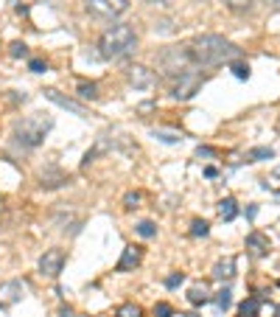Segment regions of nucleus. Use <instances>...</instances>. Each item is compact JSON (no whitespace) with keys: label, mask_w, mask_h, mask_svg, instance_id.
<instances>
[{"label":"nucleus","mask_w":280,"mask_h":317,"mask_svg":"<svg viewBox=\"0 0 280 317\" xmlns=\"http://www.w3.org/2000/svg\"><path fill=\"white\" fill-rule=\"evenodd\" d=\"M140 261H143V250L135 247V244H129V247L123 250L121 261H118V272H132L135 267H140Z\"/></svg>","instance_id":"9d476101"},{"label":"nucleus","mask_w":280,"mask_h":317,"mask_svg":"<svg viewBox=\"0 0 280 317\" xmlns=\"http://www.w3.org/2000/svg\"><path fill=\"white\" fill-rule=\"evenodd\" d=\"M62 267H64V250H59V247L45 250L42 259H39V272H42L45 278H59Z\"/></svg>","instance_id":"0eeeda50"},{"label":"nucleus","mask_w":280,"mask_h":317,"mask_svg":"<svg viewBox=\"0 0 280 317\" xmlns=\"http://www.w3.org/2000/svg\"><path fill=\"white\" fill-rule=\"evenodd\" d=\"M190 65H193V59H190V51H188L185 45L165 48V51L160 53V68H163L168 76H182V73H188Z\"/></svg>","instance_id":"20e7f679"},{"label":"nucleus","mask_w":280,"mask_h":317,"mask_svg":"<svg viewBox=\"0 0 280 317\" xmlns=\"http://www.w3.org/2000/svg\"><path fill=\"white\" fill-rule=\"evenodd\" d=\"M188 301L193 303V306H205V303L210 301V295H207V286H205V284H196L193 289L188 292Z\"/></svg>","instance_id":"2eb2a0df"},{"label":"nucleus","mask_w":280,"mask_h":317,"mask_svg":"<svg viewBox=\"0 0 280 317\" xmlns=\"http://www.w3.org/2000/svg\"><path fill=\"white\" fill-rule=\"evenodd\" d=\"M249 157H252V160H272V157H275V152H272V149H252Z\"/></svg>","instance_id":"393cba45"},{"label":"nucleus","mask_w":280,"mask_h":317,"mask_svg":"<svg viewBox=\"0 0 280 317\" xmlns=\"http://www.w3.org/2000/svg\"><path fill=\"white\" fill-rule=\"evenodd\" d=\"M123 202H126V208H138V202H140V194H138V191H135V194H132V191H129V194L123 196Z\"/></svg>","instance_id":"c756f323"},{"label":"nucleus","mask_w":280,"mask_h":317,"mask_svg":"<svg viewBox=\"0 0 280 317\" xmlns=\"http://www.w3.org/2000/svg\"><path fill=\"white\" fill-rule=\"evenodd\" d=\"M182 281H185V272H171L168 278H165V286H168V289H177Z\"/></svg>","instance_id":"a878e982"},{"label":"nucleus","mask_w":280,"mask_h":317,"mask_svg":"<svg viewBox=\"0 0 280 317\" xmlns=\"http://www.w3.org/2000/svg\"><path fill=\"white\" fill-rule=\"evenodd\" d=\"M230 295H233V292H230V289H222V292H216V298H213V301H216V306H219V309H227V306H230V301H233V298H230Z\"/></svg>","instance_id":"5701e85b"},{"label":"nucleus","mask_w":280,"mask_h":317,"mask_svg":"<svg viewBox=\"0 0 280 317\" xmlns=\"http://www.w3.org/2000/svg\"><path fill=\"white\" fill-rule=\"evenodd\" d=\"M230 11H249L252 9V0H224Z\"/></svg>","instance_id":"4be33fe9"},{"label":"nucleus","mask_w":280,"mask_h":317,"mask_svg":"<svg viewBox=\"0 0 280 317\" xmlns=\"http://www.w3.org/2000/svg\"><path fill=\"white\" fill-rule=\"evenodd\" d=\"M28 68H31L34 73H45V70H48V65L42 62V59H31V62H28Z\"/></svg>","instance_id":"c85d7f7f"},{"label":"nucleus","mask_w":280,"mask_h":317,"mask_svg":"<svg viewBox=\"0 0 280 317\" xmlns=\"http://www.w3.org/2000/svg\"><path fill=\"white\" fill-rule=\"evenodd\" d=\"M233 73H235V79H249V68H247V65H241V62L233 65Z\"/></svg>","instance_id":"cd10ccee"},{"label":"nucleus","mask_w":280,"mask_h":317,"mask_svg":"<svg viewBox=\"0 0 280 317\" xmlns=\"http://www.w3.org/2000/svg\"><path fill=\"white\" fill-rule=\"evenodd\" d=\"M79 95L81 98H98V85H95V82H81Z\"/></svg>","instance_id":"6ab92c4d"},{"label":"nucleus","mask_w":280,"mask_h":317,"mask_svg":"<svg viewBox=\"0 0 280 317\" xmlns=\"http://www.w3.org/2000/svg\"><path fill=\"white\" fill-rule=\"evenodd\" d=\"M45 98H48V101H53V104H56V107H62V110L73 112V115H81V118H84V115H90L84 104H79V101L68 98V95H62L59 90H45Z\"/></svg>","instance_id":"6e6552de"},{"label":"nucleus","mask_w":280,"mask_h":317,"mask_svg":"<svg viewBox=\"0 0 280 317\" xmlns=\"http://www.w3.org/2000/svg\"><path fill=\"white\" fill-rule=\"evenodd\" d=\"M59 314H62V317H79V314H76L70 306H62V312H59Z\"/></svg>","instance_id":"7c9ffc66"},{"label":"nucleus","mask_w":280,"mask_h":317,"mask_svg":"<svg viewBox=\"0 0 280 317\" xmlns=\"http://www.w3.org/2000/svg\"><path fill=\"white\" fill-rule=\"evenodd\" d=\"M51 127H53L51 118L42 115V112H34V115H26V118H20V121H14V137L23 143V146L34 149L45 141V135H48Z\"/></svg>","instance_id":"7ed1b4c3"},{"label":"nucleus","mask_w":280,"mask_h":317,"mask_svg":"<svg viewBox=\"0 0 280 317\" xmlns=\"http://www.w3.org/2000/svg\"><path fill=\"white\" fill-rule=\"evenodd\" d=\"M210 233V225L205 222V219H193V225H190V236H207Z\"/></svg>","instance_id":"412c9836"},{"label":"nucleus","mask_w":280,"mask_h":317,"mask_svg":"<svg viewBox=\"0 0 280 317\" xmlns=\"http://www.w3.org/2000/svg\"><path fill=\"white\" fill-rule=\"evenodd\" d=\"M126 76H129V85H132L135 90H146V87L154 85V73L146 68V65H132Z\"/></svg>","instance_id":"1a4fd4ad"},{"label":"nucleus","mask_w":280,"mask_h":317,"mask_svg":"<svg viewBox=\"0 0 280 317\" xmlns=\"http://www.w3.org/2000/svg\"><path fill=\"white\" fill-rule=\"evenodd\" d=\"M216 174H219V171L213 169V166H207V169H205V177H216Z\"/></svg>","instance_id":"2f4dec72"},{"label":"nucleus","mask_w":280,"mask_h":317,"mask_svg":"<svg viewBox=\"0 0 280 317\" xmlns=\"http://www.w3.org/2000/svg\"><path fill=\"white\" fill-rule=\"evenodd\" d=\"M118 317H143V309L138 303H123V306L118 309Z\"/></svg>","instance_id":"aec40b11"},{"label":"nucleus","mask_w":280,"mask_h":317,"mask_svg":"<svg viewBox=\"0 0 280 317\" xmlns=\"http://www.w3.org/2000/svg\"><path fill=\"white\" fill-rule=\"evenodd\" d=\"M258 306H261V298H247L241 303V317H258Z\"/></svg>","instance_id":"f3484780"},{"label":"nucleus","mask_w":280,"mask_h":317,"mask_svg":"<svg viewBox=\"0 0 280 317\" xmlns=\"http://www.w3.org/2000/svg\"><path fill=\"white\" fill-rule=\"evenodd\" d=\"M219 216L224 219V222H230V219H235L238 216V205H235V200H222L219 202Z\"/></svg>","instance_id":"dca6fc26"},{"label":"nucleus","mask_w":280,"mask_h":317,"mask_svg":"<svg viewBox=\"0 0 280 317\" xmlns=\"http://www.w3.org/2000/svg\"><path fill=\"white\" fill-rule=\"evenodd\" d=\"M23 298V284L20 281H9V284L0 286V306H11Z\"/></svg>","instance_id":"9b49d317"},{"label":"nucleus","mask_w":280,"mask_h":317,"mask_svg":"<svg viewBox=\"0 0 280 317\" xmlns=\"http://www.w3.org/2000/svg\"><path fill=\"white\" fill-rule=\"evenodd\" d=\"M277 314H280V309H277Z\"/></svg>","instance_id":"f704fd0d"},{"label":"nucleus","mask_w":280,"mask_h":317,"mask_svg":"<svg viewBox=\"0 0 280 317\" xmlns=\"http://www.w3.org/2000/svg\"><path fill=\"white\" fill-rule=\"evenodd\" d=\"M9 53H11V56H14V59H20V56H28V45H26V43H11Z\"/></svg>","instance_id":"b1692460"},{"label":"nucleus","mask_w":280,"mask_h":317,"mask_svg":"<svg viewBox=\"0 0 280 317\" xmlns=\"http://www.w3.org/2000/svg\"><path fill=\"white\" fill-rule=\"evenodd\" d=\"M202 76L196 73V70H188V73H182L180 79H177V85H174V90H171V95H174L177 101H188L190 95H196V90L202 87Z\"/></svg>","instance_id":"423d86ee"},{"label":"nucleus","mask_w":280,"mask_h":317,"mask_svg":"<svg viewBox=\"0 0 280 317\" xmlns=\"http://www.w3.org/2000/svg\"><path fill=\"white\" fill-rule=\"evenodd\" d=\"M135 230H138V236H143V239H152L154 233H157V225H154L152 219H143V222H138Z\"/></svg>","instance_id":"a211bd4d"},{"label":"nucleus","mask_w":280,"mask_h":317,"mask_svg":"<svg viewBox=\"0 0 280 317\" xmlns=\"http://www.w3.org/2000/svg\"><path fill=\"white\" fill-rule=\"evenodd\" d=\"M154 317H174V309H171L168 303H157V306H154Z\"/></svg>","instance_id":"bb28decb"},{"label":"nucleus","mask_w":280,"mask_h":317,"mask_svg":"<svg viewBox=\"0 0 280 317\" xmlns=\"http://www.w3.org/2000/svg\"><path fill=\"white\" fill-rule=\"evenodd\" d=\"M264 3H266V6H272V9H277V11H280V0H264Z\"/></svg>","instance_id":"473e14b6"},{"label":"nucleus","mask_w":280,"mask_h":317,"mask_svg":"<svg viewBox=\"0 0 280 317\" xmlns=\"http://www.w3.org/2000/svg\"><path fill=\"white\" fill-rule=\"evenodd\" d=\"M247 250H252V255H264L269 250V239L261 233H249L247 236Z\"/></svg>","instance_id":"ddd939ff"},{"label":"nucleus","mask_w":280,"mask_h":317,"mask_svg":"<svg viewBox=\"0 0 280 317\" xmlns=\"http://www.w3.org/2000/svg\"><path fill=\"white\" fill-rule=\"evenodd\" d=\"M188 51H190L193 65H202V68H213V65L230 62V59H235L238 53H241L238 45H233L224 37H219V34H202V37H196L193 43L188 45Z\"/></svg>","instance_id":"f257e3e1"},{"label":"nucleus","mask_w":280,"mask_h":317,"mask_svg":"<svg viewBox=\"0 0 280 317\" xmlns=\"http://www.w3.org/2000/svg\"><path fill=\"white\" fill-rule=\"evenodd\" d=\"M233 275H235V259H233V255H230V259L216 261V267H213V278L224 281V278H233Z\"/></svg>","instance_id":"f8f14e48"},{"label":"nucleus","mask_w":280,"mask_h":317,"mask_svg":"<svg viewBox=\"0 0 280 317\" xmlns=\"http://www.w3.org/2000/svg\"><path fill=\"white\" fill-rule=\"evenodd\" d=\"M148 3H154V6H165L168 0H148Z\"/></svg>","instance_id":"72a5a7b5"},{"label":"nucleus","mask_w":280,"mask_h":317,"mask_svg":"<svg viewBox=\"0 0 280 317\" xmlns=\"http://www.w3.org/2000/svg\"><path fill=\"white\" fill-rule=\"evenodd\" d=\"M152 135L157 137V141H163V143H180V141H182V132H180V129L157 127V129H152Z\"/></svg>","instance_id":"4468645a"},{"label":"nucleus","mask_w":280,"mask_h":317,"mask_svg":"<svg viewBox=\"0 0 280 317\" xmlns=\"http://www.w3.org/2000/svg\"><path fill=\"white\" fill-rule=\"evenodd\" d=\"M138 45V37H135V28L126 26V23H118V26H110L98 39V53L104 59H121L126 56L129 51H135Z\"/></svg>","instance_id":"f03ea898"},{"label":"nucleus","mask_w":280,"mask_h":317,"mask_svg":"<svg viewBox=\"0 0 280 317\" xmlns=\"http://www.w3.org/2000/svg\"><path fill=\"white\" fill-rule=\"evenodd\" d=\"M84 6L90 14L112 20V17H121L129 9V0H84Z\"/></svg>","instance_id":"39448f33"}]
</instances>
